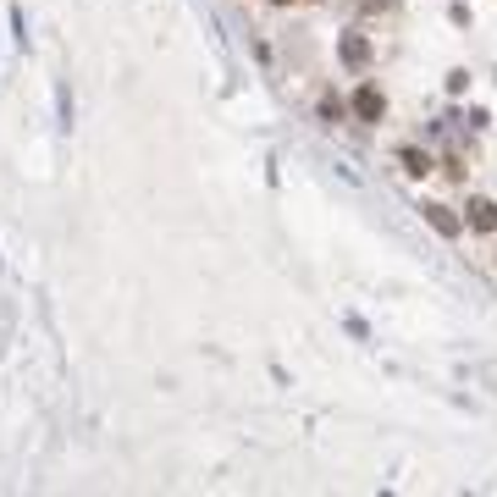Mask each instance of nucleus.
<instances>
[{"label":"nucleus","mask_w":497,"mask_h":497,"mask_svg":"<svg viewBox=\"0 0 497 497\" xmlns=\"http://www.w3.org/2000/svg\"><path fill=\"white\" fill-rule=\"evenodd\" d=\"M464 227H476V232H497V205H492V199H470V210H464Z\"/></svg>","instance_id":"obj_1"},{"label":"nucleus","mask_w":497,"mask_h":497,"mask_svg":"<svg viewBox=\"0 0 497 497\" xmlns=\"http://www.w3.org/2000/svg\"><path fill=\"white\" fill-rule=\"evenodd\" d=\"M343 61H348V66H371V39L348 33V39H343Z\"/></svg>","instance_id":"obj_2"},{"label":"nucleus","mask_w":497,"mask_h":497,"mask_svg":"<svg viewBox=\"0 0 497 497\" xmlns=\"http://www.w3.org/2000/svg\"><path fill=\"white\" fill-rule=\"evenodd\" d=\"M354 111H359L364 122H376V116H381V94H376V89H359V94H354Z\"/></svg>","instance_id":"obj_3"},{"label":"nucleus","mask_w":497,"mask_h":497,"mask_svg":"<svg viewBox=\"0 0 497 497\" xmlns=\"http://www.w3.org/2000/svg\"><path fill=\"white\" fill-rule=\"evenodd\" d=\"M425 216H431V227H437L442 238H458V227H464V221H453V216H448L442 205H425Z\"/></svg>","instance_id":"obj_4"},{"label":"nucleus","mask_w":497,"mask_h":497,"mask_svg":"<svg viewBox=\"0 0 497 497\" xmlns=\"http://www.w3.org/2000/svg\"><path fill=\"white\" fill-rule=\"evenodd\" d=\"M277 6H287V0H277Z\"/></svg>","instance_id":"obj_5"}]
</instances>
